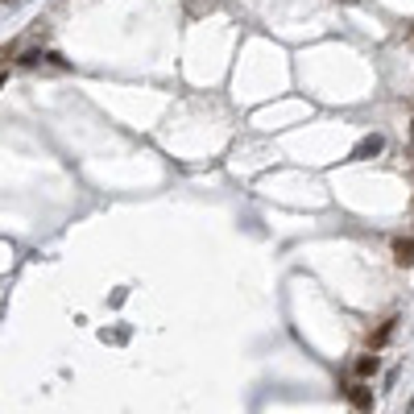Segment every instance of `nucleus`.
<instances>
[{
    "instance_id": "nucleus-1",
    "label": "nucleus",
    "mask_w": 414,
    "mask_h": 414,
    "mask_svg": "<svg viewBox=\"0 0 414 414\" xmlns=\"http://www.w3.org/2000/svg\"><path fill=\"white\" fill-rule=\"evenodd\" d=\"M381 149H386V137H381V133H369V137H361V141L352 146L348 158H352V162H369V158H377Z\"/></svg>"
},
{
    "instance_id": "nucleus-2",
    "label": "nucleus",
    "mask_w": 414,
    "mask_h": 414,
    "mask_svg": "<svg viewBox=\"0 0 414 414\" xmlns=\"http://www.w3.org/2000/svg\"><path fill=\"white\" fill-rule=\"evenodd\" d=\"M348 402H352V410L356 414H369L373 410V390H369V381H356V386H348Z\"/></svg>"
},
{
    "instance_id": "nucleus-3",
    "label": "nucleus",
    "mask_w": 414,
    "mask_h": 414,
    "mask_svg": "<svg viewBox=\"0 0 414 414\" xmlns=\"http://www.w3.org/2000/svg\"><path fill=\"white\" fill-rule=\"evenodd\" d=\"M377 369H381V356L377 352H365V356H356L352 373H356V381H369V377H377Z\"/></svg>"
},
{
    "instance_id": "nucleus-4",
    "label": "nucleus",
    "mask_w": 414,
    "mask_h": 414,
    "mask_svg": "<svg viewBox=\"0 0 414 414\" xmlns=\"http://www.w3.org/2000/svg\"><path fill=\"white\" fill-rule=\"evenodd\" d=\"M393 327H398V315L381 319V327L369 336V348H373V352H377V348H386V344H390V336H393Z\"/></svg>"
},
{
    "instance_id": "nucleus-5",
    "label": "nucleus",
    "mask_w": 414,
    "mask_h": 414,
    "mask_svg": "<svg viewBox=\"0 0 414 414\" xmlns=\"http://www.w3.org/2000/svg\"><path fill=\"white\" fill-rule=\"evenodd\" d=\"M393 261H398V266H414V236L410 241H406V236L393 241Z\"/></svg>"
},
{
    "instance_id": "nucleus-6",
    "label": "nucleus",
    "mask_w": 414,
    "mask_h": 414,
    "mask_svg": "<svg viewBox=\"0 0 414 414\" xmlns=\"http://www.w3.org/2000/svg\"><path fill=\"white\" fill-rule=\"evenodd\" d=\"M410 141H414V121H410Z\"/></svg>"
},
{
    "instance_id": "nucleus-7",
    "label": "nucleus",
    "mask_w": 414,
    "mask_h": 414,
    "mask_svg": "<svg viewBox=\"0 0 414 414\" xmlns=\"http://www.w3.org/2000/svg\"><path fill=\"white\" fill-rule=\"evenodd\" d=\"M410 38H414V29H410Z\"/></svg>"
}]
</instances>
